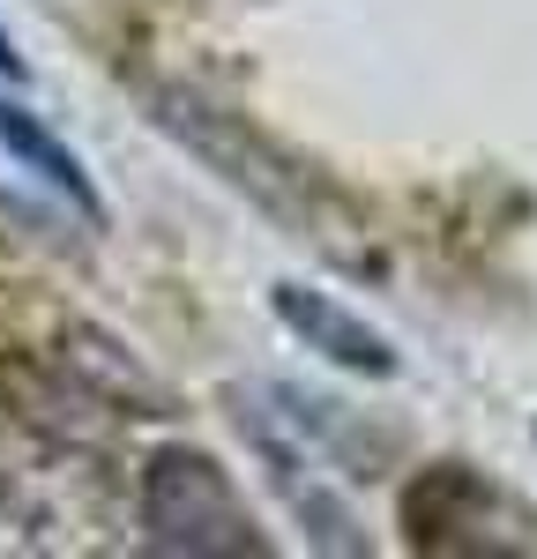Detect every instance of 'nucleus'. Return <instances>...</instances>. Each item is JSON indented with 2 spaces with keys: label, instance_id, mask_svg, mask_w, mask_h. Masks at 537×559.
I'll return each instance as SVG.
<instances>
[{
  "label": "nucleus",
  "instance_id": "5",
  "mask_svg": "<svg viewBox=\"0 0 537 559\" xmlns=\"http://www.w3.org/2000/svg\"><path fill=\"white\" fill-rule=\"evenodd\" d=\"M0 75H8V83H23V75H31V68H23V52H15V38H8V23H0Z\"/></svg>",
  "mask_w": 537,
  "mask_h": 559
},
{
  "label": "nucleus",
  "instance_id": "3",
  "mask_svg": "<svg viewBox=\"0 0 537 559\" xmlns=\"http://www.w3.org/2000/svg\"><path fill=\"white\" fill-rule=\"evenodd\" d=\"M276 306V321L299 336L307 350H321L329 366H344V373H366V381H389L396 373V344L381 336V329H366L351 306H336L329 292H307V284H276L268 292Z\"/></svg>",
  "mask_w": 537,
  "mask_h": 559
},
{
  "label": "nucleus",
  "instance_id": "4",
  "mask_svg": "<svg viewBox=\"0 0 537 559\" xmlns=\"http://www.w3.org/2000/svg\"><path fill=\"white\" fill-rule=\"evenodd\" d=\"M0 157H8V165H23L31 179H45L52 194H68L90 224H105V202H97V187H90L83 157H75L60 134L45 128L31 105H15V97H0Z\"/></svg>",
  "mask_w": 537,
  "mask_h": 559
},
{
  "label": "nucleus",
  "instance_id": "2",
  "mask_svg": "<svg viewBox=\"0 0 537 559\" xmlns=\"http://www.w3.org/2000/svg\"><path fill=\"white\" fill-rule=\"evenodd\" d=\"M239 432H247V448L262 455V471L268 485L284 492V508H291V522L307 530V545L313 552H336V559H358L366 552V522L351 515V500L321 477V455L307 448V426L284 411H262V403H247L239 395Z\"/></svg>",
  "mask_w": 537,
  "mask_h": 559
},
{
  "label": "nucleus",
  "instance_id": "1",
  "mask_svg": "<svg viewBox=\"0 0 537 559\" xmlns=\"http://www.w3.org/2000/svg\"><path fill=\"white\" fill-rule=\"evenodd\" d=\"M142 545L172 559H247L268 552L262 522L247 515L239 485L202 448H157L142 463Z\"/></svg>",
  "mask_w": 537,
  "mask_h": 559
}]
</instances>
